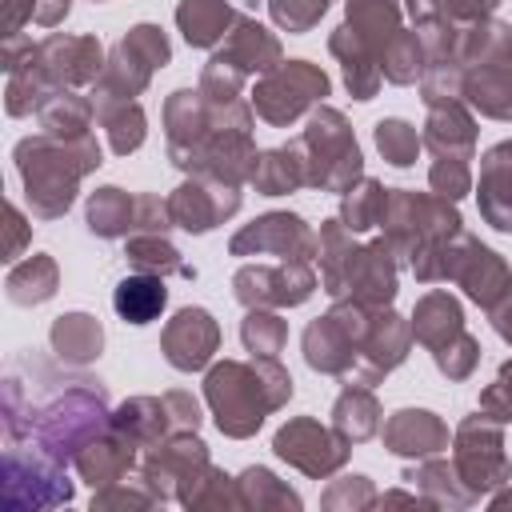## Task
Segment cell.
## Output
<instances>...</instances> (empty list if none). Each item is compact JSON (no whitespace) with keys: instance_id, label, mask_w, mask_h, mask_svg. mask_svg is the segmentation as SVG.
<instances>
[{"instance_id":"6da1fadb","label":"cell","mask_w":512,"mask_h":512,"mask_svg":"<svg viewBox=\"0 0 512 512\" xmlns=\"http://www.w3.org/2000/svg\"><path fill=\"white\" fill-rule=\"evenodd\" d=\"M4 444H36L72 464L76 452L112 424L108 388L92 376H56L48 364V392H32L20 372H4Z\"/></svg>"},{"instance_id":"8d00e7d4","label":"cell","mask_w":512,"mask_h":512,"mask_svg":"<svg viewBox=\"0 0 512 512\" xmlns=\"http://www.w3.org/2000/svg\"><path fill=\"white\" fill-rule=\"evenodd\" d=\"M344 24L380 60L384 48H388V40L404 28V4L400 0H344Z\"/></svg>"},{"instance_id":"8fae6325","label":"cell","mask_w":512,"mask_h":512,"mask_svg":"<svg viewBox=\"0 0 512 512\" xmlns=\"http://www.w3.org/2000/svg\"><path fill=\"white\" fill-rule=\"evenodd\" d=\"M212 468V456H208V444L196 436V432H172L156 444H148L140 452V464H136V476L144 480V488L168 504V500H188L192 488L204 480V472Z\"/></svg>"},{"instance_id":"e575fe53","label":"cell","mask_w":512,"mask_h":512,"mask_svg":"<svg viewBox=\"0 0 512 512\" xmlns=\"http://www.w3.org/2000/svg\"><path fill=\"white\" fill-rule=\"evenodd\" d=\"M60 288V264L48 256V252H32L28 260H16L8 264V276H4V296L16 304V308H36V304H48Z\"/></svg>"},{"instance_id":"d4e9b609","label":"cell","mask_w":512,"mask_h":512,"mask_svg":"<svg viewBox=\"0 0 512 512\" xmlns=\"http://www.w3.org/2000/svg\"><path fill=\"white\" fill-rule=\"evenodd\" d=\"M476 204L484 224H492L496 232H512V140H500L480 156Z\"/></svg>"},{"instance_id":"4dcf8cb0","label":"cell","mask_w":512,"mask_h":512,"mask_svg":"<svg viewBox=\"0 0 512 512\" xmlns=\"http://www.w3.org/2000/svg\"><path fill=\"white\" fill-rule=\"evenodd\" d=\"M400 480H408L432 508H468V504H476V496L456 476V464L444 460V456H424V460L408 464L400 472Z\"/></svg>"},{"instance_id":"91938a15","label":"cell","mask_w":512,"mask_h":512,"mask_svg":"<svg viewBox=\"0 0 512 512\" xmlns=\"http://www.w3.org/2000/svg\"><path fill=\"white\" fill-rule=\"evenodd\" d=\"M488 316H492V328H496V336H500V340L512 348V296H508L504 304H496Z\"/></svg>"},{"instance_id":"ba28073f","label":"cell","mask_w":512,"mask_h":512,"mask_svg":"<svg viewBox=\"0 0 512 512\" xmlns=\"http://www.w3.org/2000/svg\"><path fill=\"white\" fill-rule=\"evenodd\" d=\"M372 312L376 308H364V304H352V300H332V308L324 316L308 320V328L300 336L304 364L320 376L348 380V372L360 360V340L372 324Z\"/></svg>"},{"instance_id":"7402d4cb","label":"cell","mask_w":512,"mask_h":512,"mask_svg":"<svg viewBox=\"0 0 512 512\" xmlns=\"http://www.w3.org/2000/svg\"><path fill=\"white\" fill-rule=\"evenodd\" d=\"M420 140H424V148L432 152V160H440V156H444V160H476V140H480L476 112H472L464 100L428 104Z\"/></svg>"},{"instance_id":"2e32d148","label":"cell","mask_w":512,"mask_h":512,"mask_svg":"<svg viewBox=\"0 0 512 512\" xmlns=\"http://www.w3.org/2000/svg\"><path fill=\"white\" fill-rule=\"evenodd\" d=\"M216 128H228V124H220L216 108L204 100L200 88L168 92V100H164V144H168V160L180 172H192L196 156L204 152V144L212 140Z\"/></svg>"},{"instance_id":"db71d44e","label":"cell","mask_w":512,"mask_h":512,"mask_svg":"<svg viewBox=\"0 0 512 512\" xmlns=\"http://www.w3.org/2000/svg\"><path fill=\"white\" fill-rule=\"evenodd\" d=\"M172 212H168V196L156 192H136V232H172Z\"/></svg>"},{"instance_id":"52a82bcc","label":"cell","mask_w":512,"mask_h":512,"mask_svg":"<svg viewBox=\"0 0 512 512\" xmlns=\"http://www.w3.org/2000/svg\"><path fill=\"white\" fill-rule=\"evenodd\" d=\"M4 508L8 512H40L72 504L76 488L64 472V460L48 456L36 444H4Z\"/></svg>"},{"instance_id":"d6a6232c","label":"cell","mask_w":512,"mask_h":512,"mask_svg":"<svg viewBox=\"0 0 512 512\" xmlns=\"http://www.w3.org/2000/svg\"><path fill=\"white\" fill-rule=\"evenodd\" d=\"M332 428L348 440V444H364L372 436H380V424H384V412H380V400L368 384H344L340 396L332 400V412H328Z\"/></svg>"},{"instance_id":"4fadbf2b","label":"cell","mask_w":512,"mask_h":512,"mask_svg":"<svg viewBox=\"0 0 512 512\" xmlns=\"http://www.w3.org/2000/svg\"><path fill=\"white\" fill-rule=\"evenodd\" d=\"M32 64L52 92L92 88L108 64V52L92 32H48L32 44Z\"/></svg>"},{"instance_id":"f1b7e54d","label":"cell","mask_w":512,"mask_h":512,"mask_svg":"<svg viewBox=\"0 0 512 512\" xmlns=\"http://www.w3.org/2000/svg\"><path fill=\"white\" fill-rule=\"evenodd\" d=\"M168 308V280L164 276H152V272H128L116 280L112 288V312L132 324V328H144L152 320H160Z\"/></svg>"},{"instance_id":"9a60e30c","label":"cell","mask_w":512,"mask_h":512,"mask_svg":"<svg viewBox=\"0 0 512 512\" xmlns=\"http://www.w3.org/2000/svg\"><path fill=\"white\" fill-rule=\"evenodd\" d=\"M448 280L456 288H464V296L492 312L496 304H504L512 296V268L508 260L488 248L484 240H476L472 232H460L456 244H452V256H448Z\"/></svg>"},{"instance_id":"83f0119b","label":"cell","mask_w":512,"mask_h":512,"mask_svg":"<svg viewBox=\"0 0 512 512\" xmlns=\"http://www.w3.org/2000/svg\"><path fill=\"white\" fill-rule=\"evenodd\" d=\"M48 348L60 364L84 368L104 352V328L92 312H60L48 328Z\"/></svg>"},{"instance_id":"f5cc1de1","label":"cell","mask_w":512,"mask_h":512,"mask_svg":"<svg viewBox=\"0 0 512 512\" xmlns=\"http://www.w3.org/2000/svg\"><path fill=\"white\" fill-rule=\"evenodd\" d=\"M476 408H480L484 416L500 420V424H512V360H504V364H500L496 380H492V384L480 392Z\"/></svg>"},{"instance_id":"f35d334b","label":"cell","mask_w":512,"mask_h":512,"mask_svg":"<svg viewBox=\"0 0 512 512\" xmlns=\"http://www.w3.org/2000/svg\"><path fill=\"white\" fill-rule=\"evenodd\" d=\"M112 424H116L120 432H128L140 448H148V444H156V440L180 432L176 420H172V412H168L164 392H160V396H128L120 408H112Z\"/></svg>"},{"instance_id":"f546056e","label":"cell","mask_w":512,"mask_h":512,"mask_svg":"<svg viewBox=\"0 0 512 512\" xmlns=\"http://www.w3.org/2000/svg\"><path fill=\"white\" fill-rule=\"evenodd\" d=\"M460 100H464L472 112L488 116V120H504V124H512V68L500 64V60L464 68Z\"/></svg>"},{"instance_id":"be15d7a7","label":"cell","mask_w":512,"mask_h":512,"mask_svg":"<svg viewBox=\"0 0 512 512\" xmlns=\"http://www.w3.org/2000/svg\"><path fill=\"white\" fill-rule=\"evenodd\" d=\"M92 4H104V0H92Z\"/></svg>"},{"instance_id":"60d3db41","label":"cell","mask_w":512,"mask_h":512,"mask_svg":"<svg viewBox=\"0 0 512 512\" xmlns=\"http://www.w3.org/2000/svg\"><path fill=\"white\" fill-rule=\"evenodd\" d=\"M236 500H240V508H252V512H300L304 508L300 492L288 488L264 464H252L236 476Z\"/></svg>"},{"instance_id":"6125c7cd","label":"cell","mask_w":512,"mask_h":512,"mask_svg":"<svg viewBox=\"0 0 512 512\" xmlns=\"http://www.w3.org/2000/svg\"><path fill=\"white\" fill-rule=\"evenodd\" d=\"M488 508H496V512H508V508H512V480L488 496Z\"/></svg>"},{"instance_id":"74e56055","label":"cell","mask_w":512,"mask_h":512,"mask_svg":"<svg viewBox=\"0 0 512 512\" xmlns=\"http://www.w3.org/2000/svg\"><path fill=\"white\" fill-rule=\"evenodd\" d=\"M124 260L136 272H152V276H180V280H196V264H188L180 256V248L168 240V232H132L124 240Z\"/></svg>"},{"instance_id":"cb8c5ba5","label":"cell","mask_w":512,"mask_h":512,"mask_svg":"<svg viewBox=\"0 0 512 512\" xmlns=\"http://www.w3.org/2000/svg\"><path fill=\"white\" fill-rule=\"evenodd\" d=\"M212 56H216V60H224V64H232V68H236V72H244L248 80H252V76L272 72L276 64H284L280 36H276V32H268L260 20H252L248 12H240V16H236L232 32L220 40V48H212Z\"/></svg>"},{"instance_id":"f907efd6","label":"cell","mask_w":512,"mask_h":512,"mask_svg":"<svg viewBox=\"0 0 512 512\" xmlns=\"http://www.w3.org/2000/svg\"><path fill=\"white\" fill-rule=\"evenodd\" d=\"M476 188V180H472V164L468 160H432V168H428V192H436V196H444V200H464L468 192Z\"/></svg>"},{"instance_id":"1f68e13d","label":"cell","mask_w":512,"mask_h":512,"mask_svg":"<svg viewBox=\"0 0 512 512\" xmlns=\"http://www.w3.org/2000/svg\"><path fill=\"white\" fill-rule=\"evenodd\" d=\"M84 224L96 240H128L136 232V192H124L120 184L88 192Z\"/></svg>"},{"instance_id":"f6af8a7d","label":"cell","mask_w":512,"mask_h":512,"mask_svg":"<svg viewBox=\"0 0 512 512\" xmlns=\"http://www.w3.org/2000/svg\"><path fill=\"white\" fill-rule=\"evenodd\" d=\"M240 344L248 356H280L288 344V320L276 308H248L240 320Z\"/></svg>"},{"instance_id":"b9f144b4","label":"cell","mask_w":512,"mask_h":512,"mask_svg":"<svg viewBox=\"0 0 512 512\" xmlns=\"http://www.w3.org/2000/svg\"><path fill=\"white\" fill-rule=\"evenodd\" d=\"M96 120H100V128L108 136V152L112 156H132L148 140V116H144V108L136 100L104 104V108H96Z\"/></svg>"},{"instance_id":"d6986e66","label":"cell","mask_w":512,"mask_h":512,"mask_svg":"<svg viewBox=\"0 0 512 512\" xmlns=\"http://www.w3.org/2000/svg\"><path fill=\"white\" fill-rule=\"evenodd\" d=\"M412 324L388 304V308H376L372 312V324H368V332H364V340H360V360H356V368L348 372V380H340V384H380L388 372H396L404 360H408V352H412Z\"/></svg>"},{"instance_id":"680465c9","label":"cell","mask_w":512,"mask_h":512,"mask_svg":"<svg viewBox=\"0 0 512 512\" xmlns=\"http://www.w3.org/2000/svg\"><path fill=\"white\" fill-rule=\"evenodd\" d=\"M68 12H72V0H36V16H32V24H40V28H56V24L68 20Z\"/></svg>"},{"instance_id":"11a10c76","label":"cell","mask_w":512,"mask_h":512,"mask_svg":"<svg viewBox=\"0 0 512 512\" xmlns=\"http://www.w3.org/2000/svg\"><path fill=\"white\" fill-rule=\"evenodd\" d=\"M436 8L456 24H476V20H488L500 8V0H436Z\"/></svg>"},{"instance_id":"bcb514c9","label":"cell","mask_w":512,"mask_h":512,"mask_svg":"<svg viewBox=\"0 0 512 512\" xmlns=\"http://www.w3.org/2000/svg\"><path fill=\"white\" fill-rule=\"evenodd\" d=\"M372 140H376V152L384 156V164H392V168H412L416 156H420V148H424L420 128L408 124V120H400V116H384V120H376Z\"/></svg>"},{"instance_id":"5bb4252c","label":"cell","mask_w":512,"mask_h":512,"mask_svg":"<svg viewBox=\"0 0 512 512\" xmlns=\"http://www.w3.org/2000/svg\"><path fill=\"white\" fill-rule=\"evenodd\" d=\"M320 288L312 260H276V264H240L232 276V296L244 308H300Z\"/></svg>"},{"instance_id":"4316f807","label":"cell","mask_w":512,"mask_h":512,"mask_svg":"<svg viewBox=\"0 0 512 512\" xmlns=\"http://www.w3.org/2000/svg\"><path fill=\"white\" fill-rule=\"evenodd\" d=\"M328 52H332V60L340 64V72H344V88L352 92V100H372V96L380 92V84H384L380 60L372 56V48H368L348 24L332 28V36H328Z\"/></svg>"},{"instance_id":"7a4b0ae2","label":"cell","mask_w":512,"mask_h":512,"mask_svg":"<svg viewBox=\"0 0 512 512\" xmlns=\"http://www.w3.org/2000/svg\"><path fill=\"white\" fill-rule=\"evenodd\" d=\"M292 376L276 356H248V360H216L204 372V404L212 424L228 440H248L260 424L292 400Z\"/></svg>"},{"instance_id":"6f0895ef","label":"cell","mask_w":512,"mask_h":512,"mask_svg":"<svg viewBox=\"0 0 512 512\" xmlns=\"http://www.w3.org/2000/svg\"><path fill=\"white\" fill-rule=\"evenodd\" d=\"M24 240H28V220H24L20 204H8V248H4V260H8V264H16Z\"/></svg>"},{"instance_id":"5b68a950","label":"cell","mask_w":512,"mask_h":512,"mask_svg":"<svg viewBox=\"0 0 512 512\" xmlns=\"http://www.w3.org/2000/svg\"><path fill=\"white\" fill-rule=\"evenodd\" d=\"M172 64V40L160 24H132L112 48H108V64L100 72V80L92 84V104L104 108V104H124V100H136L152 76Z\"/></svg>"},{"instance_id":"c3c4849f","label":"cell","mask_w":512,"mask_h":512,"mask_svg":"<svg viewBox=\"0 0 512 512\" xmlns=\"http://www.w3.org/2000/svg\"><path fill=\"white\" fill-rule=\"evenodd\" d=\"M328 8H332V0H268L272 24H276L280 32H288V36L312 32V28L328 16Z\"/></svg>"},{"instance_id":"9c48e42d","label":"cell","mask_w":512,"mask_h":512,"mask_svg":"<svg viewBox=\"0 0 512 512\" xmlns=\"http://www.w3.org/2000/svg\"><path fill=\"white\" fill-rule=\"evenodd\" d=\"M400 256L384 236L372 240H356V248L348 252V260L340 264V272L332 280H324V296L328 300H352L364 308H388L400 292Z\"/></svg>"},{"instance_id":"7dc6e473","label":"cell","mask_w":512,"mask_h":512,"mask_svg":"<svg viewBox=\"0 0 512 512\" xmlns=\"http://www.w3.org/2000/svg\"><path fill=\"white\" fill-rule=\"evenodd\" d=\"M376 496H380L376 484H372L368 476L352 472V476L328 480V488L320 492V508H324V512H364V508L376 504Z\"/></svg>"},{"instance_id":"3957f363","label":"cell","mask_w":512,"mask_h":512,"mask_svg":"<svg viewBox=\"0 0 512 512\" xmlns=\"http://www.w3.org/2000/svg\"><path fill=\"white\" fill-rule=\"evenodd\" d=\"M12 160H16V176L24 184L32 220H60L76 204L80 180L104 164V148H100L96 132L80 136V140L32 132V136L16 140Z\"/></svg>"},{"instance_id":"7bdbcfd3","label":"cell","mask_w":512,"mask_h":512,"mask_svg":"<svg viewBox=\"0 0 512 512\" xmlns=\"http://www.w3.org/2000/svg\"><path fill=\"white\" fill-rule=\"evenodd\" d=\"M384 204H388V188L376 180V176H360L348 192H340V220L348 232H372L380 228V216H384Z\"/></svg>"},{"instance_id":"ffe728a7","label":"cell","mask_w":512,"mask_h":512,"mask_svg":"<svg viewBox=\"0 0 512 512\" xmlns=\"http://www.w3.org/2000/svg\"><path fill=\"white\" fill-rule=\"evenodd\" d=\"M160 352L176 372H200L220 352V324L208 308L188 304L160 328Z\"/></svg>"},{"instance_id":"d590c367","label":"cell","mask_w":512,"mask_h":512,"mask_svg":"<svg viewBox=\"0 0 512 512\" xmlns=\"http://www.w3.org/2000/svg\"><path fill=\"white\" fill-rule=\"evenodd\" d=\"M248 184L256 188V196H288L296 188H308V180H304V156H300L296 140L276 144V148H260Z\"/></svg>"},{"instance_id":"7c38bea8","label":"cell","mask_w":512,"mask_h":512,"mask_svg":"<svg viewBox=\"0 0 512 512\" xmlns=\"http://www.w3.org/2000/svg\"><path fill=\"white\" fill-rule=\"evenodd\" d=\"M352 448H356V444H348L332 424H320L316 416H292V420H284V424L276 428V436H272V452H276L288 468H296L300 476H308V480H328V476H336V472L348 464Z\"/></svg>"},{"instance_id":"44dd1931","label":"cell","mask_w":512,"mask_h":512,"mask_svg":"<svg viewBox=\"0 0 512 512\" xmlns=\"http://www.w3.org/2000/svg\"><path fill=\"white\" fill-rule=\"evenodd\" d=\"M380 444L384 452L400 460H424V456H440L444 448H452V436H448V424L432 408H396L380 424Z\"/></svg>"},{"instance_id":"9f6ffc18","label":"cell","mask_w":512,"mask_h":512,"mask_svg":"<svg viewBox=\"0 0 512 512\" xmlns=\"http://www.w3.org/2000/svg\"><path fill=\"white\" fill-rule=\"evenodd\" d=\"M0 8H4V40L20 36V28L32 24L36 16V0H0Z\"/></svg>"},{"instance_id":"603a6c76","label":"cell","mask_w":512,"mask_h":512,"mask_svg":"<svg viewBox=\"0 0 512 512\" xmlns=\"http://www.w3.org/2000/svg\"><path fill=\"white\" fill-rule=\"evenodd\" d=\"M140 452H144V448H140L128 432H120L116 424H108L96 440H88V444L76 452L72 468H76V476L96 492V488H104V484H116V480L132 476L136 464H140Z\"/></svg>"},{"instance_id":"836d02e7","label":"cell","mask_w":512,"mask_h":512,"mask_svg":"<svg viewBox=\"0 0 512 512\" xmlns=\"http://www.w3.org/2000/svg\"><path fill=\"white\" fill-rule=\"evenodd\" d=\"M236 16L240 12L228 0H180L176 4V28L188 48H220Z\"/></svg>"},{"instance_id":"484cf974","label":"cell","mask_w":512,"mask_h":512,"mask_svg":"<svg viewBox=\"0 0 512 512\" xmlns=\"http://www.w3.org/2000/svg\"><path fill=\"white\" fill-rule=\"evenodd\" d=\"M408 324H412L416 344L428 348V352H436V348H444L448 340H456L460 332H468V328H464V308H460V300H456L448 288L424 292V296L412 304Z\"/></svg>"},{"instance_id":"681fc988","label":"cell","mask_w":512,"mask_h":512,"mask_svg":"<svg viewBox=\"0 0 512 512\" xmlns=\"http://www.w3.org/2000/svg\"><path fill=\"white\" fill-rule=\"evenodd\" d=\"M432 364L448 380H468L476 372V364H480V340L472 332H460L456 340H448L444 348L432 352Z\"/></svg>"},{"instance_id":"8992f818","label":"cell","mask_w":512,"mask_h":512,"mask_svg":"<svg viewBox=\"0 0 512 512\" xmlns=\"http://www.w3.org/2000/svg\"><path fill=\"white\" fill-rule=\"evenodd\" d=\"M332 92V80L320 64L312 60H284L272 72H264L248 100L252 112L268 124V128H292L300 116H308L316 104H324V96Z\"/></svg>"},{"instance_id":"ab89813d","label":"cell","mask_w":512,"mask_h":512,"mask_svg":"<svg viewBox=\"0 0 512 512\" xmlns=\"http://www.w3.org/2000/svg\"><path fill=\"white\" fill-rule=\"evenodd\" d=\"M36 124L48 136L80 140V136H92L96 104H92V96H80L76 88H64V92H56V96L44 100V108L36 112Z\"/></svg>"},{"instance_id":"277c9868","label":"cell","mask_w":512,"mask_h":512,"mask_svg":"<svg viewBox=\"0 0 512 512\" xmlns=\"http://www.w3.org/2000/svg\"><path fill=\"white\" fill-rule=\"evenodd\" d=\"M304 156V180L316 192H348L364 176V152L348 116L332 104H316L300 136H292Z\"/></svg>"},{"instance_id":"94428289","label":"cell","mask_w":512,"mask_h":512,"mask_svg":"<svg viewBox=\"0 0 512 512\" xmlns=\"http://www.w3.org/2000/svg\"><path fill=\"white\" fill-rule=\"evenodd\" d=\"M404 4V16L416 24V20H424L428 12H436V0H400Z\"/></svg>"},{"instance_id":"30bf717a","label":"cell","mask_w":512,"mask_h":512,"mask_svg":"<svg viewBox=\"0 0 512 512\" xmlns=\"http://www.w3.org/2000/svg\"><path fill=\"white\" fill-rule=\"evenodd\" d=\"M452 464L476 500L504 488L512 480V460L504 452V424L484 416L480 408L464 416L452 432Z\"/></svg>"},{"instance_id":"ac0fdd59","label":"cell","mask_w":512,"mask_h":512,"mask_svg":"<svg viewBox=\"0 0 512 512\" xmlns=\"http://www.w3.org/2000/svg\"><path fill=\"white\" fill-rule=\"evenodd\" d=\"M244 204V192L236 184L212 180V176H188L184 184H176L168 192V212L172 224L184 228L188 236H204L212 228H220L224 220H232Z\"/></svg>"},{"instance_id":"ee69618b","label":"cell","mask_w":512,"mask_h":512,"mask_svg":"<svg viewBox=\"0 0 512 512\" xmlns=\"http://www.w3.org/2000/svg\"><path fill=\"white\" fill-rule=\"evenodd\" d=\"M380 72L388 84L404 88V84H420V72H424V44H420V32L416 28H400L384 56H380Z\"/></svg>"},{"instance_id":"e0dca14e","label":"cell","mask_w":512,"mask_h":512,"mask_svg":"<svg viewBox=\"0 0 512 512\" xmlns=\"http://www.w3.org/2000/svg\"><path fill=\"white\" fill-rule=\"evenodd\" d=\"M228 256H276V260H316V228L296 212H264L228 240Z\"/></svg>"},{"instance_id":"816d5d0a","label":"cell","mask_w":512,"mask_h":512,"mask_svg":"<svg viewBox=\"0 0 512 512\" xmlns=\"http://www.w3.org/2000/svg\"><path fill=\"white\" fill-rule=\"evenodd\" d=\"M160 500L144 488V480H116V484H104L92 492V512H112V508H156Z\"/></svg>"}]
</instances>
